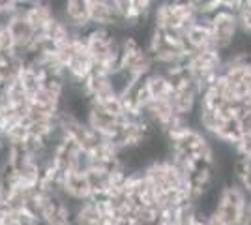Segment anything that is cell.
I'll return each mask as SVG.
<instances>
[{"label": "cell", "instance_id": "obj_3", "mask_svg": "<svg viewBox=\"0 0 251 225\" xmlns=\"http://www.w3.org/2000/svg\"><path fill=\"white\" fill-rule=\"evenodd\" d=\"M154 58L148 53L147 45L141 42L131 32L122 34V45H120V70L129 74L135 79L148 77L154 72Z\"/></svg>", "mask_w": 251, "mask_h": 225}, {"label": "cell", "instance_id": "obj_5", "mask_svg": "<svg viewBox=\"0 0 251 225\" xmlns=\"http://www.w3.org/2000/svg\"><path fill=\"white\" fill-rule=\"evenodd\" d=\"M208 21H210V26H212V36H214L216 49L221 51V53L229 51L232 42L240 34L236 13H232L227 8H223V0H221V8L210 17Z\"/></svg>", "mask_w": 251, "mask_h": 225}, {"label": "cell", "instance_id": "obj_8", "mask_svg": "<svg viewBox=\"0 0 251 225\" xmlns=\"http://www.w3.org/2000/svg\"><path fill=\"white\" fill-rule=\"evenodd\" d=\"M58 15L72 26V30L77 34H84L90 25V11H88V0H66L58 4Z\"/></svg>", "mask_w": 251, "mask_h": 225}, {"label": "cell", "instance_id": "obj_13", "mask_svg": "<svg viewBox=\"0 0 251 225\" xmlns=\"http://www.w3.org/2000/svg\"><path fill=\"white\" fill-rule=\"evenodd\" d=\"M242 137H244V131H242L240 120L236 117H232V118H225L220 133L214 139L220 141V143H225V145H230V147H236Z\"/></svg>", "mask_w": 251, "mask_h": 225}, {"label": "cell", "instance_id": "obj_9", "mask_svg": "<svg viewBox=\"0 0 251 225\" xmlns=\"http://www.w3.org/2000/svg\"><path fill=\"white\" fill-rule=\"evenodd\" d=\"M60 193H62L70 203H74L75 206L90 201L92 199V188H90V180H88L86 171L64 175Z\"/></svg>", "mask_w": 251, "mask_h": 225}, {"label": "cell", "instance_id": "obj_10", "mask_svg": "<svg viewBox=\"0 0 251 225\" xmlns=\"http://www.w3.org/2000/svg\"><path fill=\"white\" fill-rule=\"evenodd\" d=\"M186 45H188L189 53L191 51L216 49L214 36H212V26H210L208 19H197L186 30Z\"/></svg>", "mask_w": 251, "mask_h": 225}, {"label": "cell", "instance_id": "obj_2", "mask_svg": "<svg viewBox=\"0 0 251 225\" xmlns=\"http://www.w3.org/2000/svg\"><path fill=\"white\" fill-rule=\"evenodd\" d=\"M28 206L40 214L43 225H75V204L62 193H47L38 188Z\"/></svg>", "mask_w": 251, "mask_h": 225}, {"label": "cell", "instance_id": "obj_4", "mask_svg": "<svg viewBox=\"0 0 251 225\" xmlns=\"http://www.w3.org/2000/svg\"><path fill=\"white\" fill-rule=\"evenodd\" d=\"M195 21L197 15L191 2H156V10L152 15V23L156 28L186 34V30Z\"/></svg>", "mask_w": 251, "mask_h": 225}, {"label": "cell", "instance_id": "obj_11", "mask_svg": "<svg viewBox=\"0 0 251 225\" xmlns=\"http://www.w3.org/2000/svg\"><path fill=\"white\" fill-rule=\"evenodd\" d=\"M147 86H148V92H150L152 101H157V100H171V98H173V92H175L173 83H171L159 70H154L152 74L148 75Z\"/></svg>", "mask_w": 251, "mask_h": 225}, {"label": "cell", "instance_id": "obj_1", "mask_svg": "<svg viewBox=\"0 0 251 225\" xmlns=\"http://www.w3.org/2000/svg\"><path fill=\"white\" fill-rule=\"evenodd\" d=\"M122 34L124 32L109 30V28H96V26L88 28L83 34L84 45L94 62V68L109 72V74H115L116 70H120Z\"/></svg>", "mask_w": 251, "mask_h": 225}, {"label": "cell", "instance_id": "obj_15", "mask_svg": "<svg viewBox=\"0 0 251 225\" xmlns=\"http://www.w3.org/2000/svg\"><path fill=\"white\" fill-rule=\"evenodd\" d=\"M236 182L240 184L242 190H244V192H246L251 197V163H250V167H248V171L244 173V175H242V176L238 178V180H236Z\"/></svg>", "mask_w": 251, "mask_h": 225}, {"label": "cell", "instance_id": "obj_16", "mask_svg": "<svg viewBox=\"0 0 251 225\" xmlns=\"http://www.w3.org/2000/svg\"><path fill=\"white\" fill-rule=\"evenodd\" d=\"M6 214H8V208L0 203V225L4 224V218H6Z\"/></svg>", "mask_w": 251, "mask_h": 225}, {"label": "cell", "instance_id": "obj_6", "mask_svg": "<svg viewBox=\"0 0 251 225\" xmlns=\"http://www.w3.org/2000/svg\"><path fill=\"white\" fill-rule=\"evenodd\" d=\"M88 11H90L92 26L124 32L118 11H116V0H88Z\"/></svg>", "mask_w": 251, "mask_h": 225}, {"label": "cell", "instance_id": "obj_17", "mask_svg": "<svg viewBox=\"0 0 251 225\" xmlns=\"http://www.w3.org/2000/svg\"><path fill=\"white\" fill-rule=\"evenodd\" d=\"M250 214H251V208H250Z\"/></svg>", "mask_w": 251, "mask_h": 225}, {"label": "cell", "instance_id": "obj_7", "mask_svg": "<svg viewBox=\"0 0 251 225\" xmlns=\"http://www.w3.org/2000/svg\"><path fill=\"white\" fill-rule=\"evenodd\" d=\"M25 17L38 34H43L47 26L58 17V4L45 0H30L25 4Z\"/></svg>", "mask_w": 251, "mask_h": 225}, {"label": "cell", "instance_id": "obj_12", "mask_svg": "<svg viewBox=\"0 0 251 225\" xmlns=\"http://www.w3.org/2000/svg\"><path fill=\"white\" fill-rule=\"evenodd\" d=\"M23 64H25L23 56H0V90L17 81Z\"/></svg>", "mask_w": 251, "mask_h": 225}, {"label": "cell", "instance_id": "obj_14", "mask_svg": "<svg viewBox=\"0 0 251 225\" xmlns=\"http://www.w3.org/2000/svg\"><path fill=\"white\" fill-rule=\"evenodd\" d=\"M234 149H236V154H238L240 158L251 161V133H246V135L238 141V145H236Z\"/></svg>", "mask_w": 251, "mask_h": 225}]
</instances>
